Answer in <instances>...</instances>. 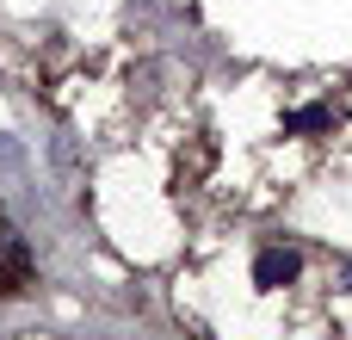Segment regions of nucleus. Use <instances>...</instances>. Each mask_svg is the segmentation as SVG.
I'll return each mask as SVG.
<instances>
[{"instance_id": "obj_2", "label": "nucleus", "mask_w": 352, "mask_h": 340, "mask_svg": "<svg viewBox=\"0 0 352 340\" xmlns=\"http://www.w3.org/2000/svg\"><path fill=\"white\" fill-rule=\"evenodd\" d=\"M334 124V111L328 105H303V111H291L285 118V136H309V130H328Z\"/></svg>"}, {"instance_id": "obj_3", "label": "nucleus", "mask_w": 352, "mask_h": 340, "mask_svg": "<svg viewBox=\"0 0 352 340\" xmlns=\"http://www.w3.org/2000/svg\"><path fill=\"white\" fill-rule=\"evenodd\" d=\"M346 291H352V266H346Z\"/></svg>"}, {"instance_id": "obj_1", "label": "nucleus", "mask_w": 352, "mask_h": 340, "mask_svg": "<svg viewBox=\"0 0 352 340\" xmlns=\"http://www.w3.org/2000/svg\"><path fill=\"white\" fill-rule=\"evenodd\" d=\"M297 279H303V254L297 248H260V260H254V285L260 291H285Z\"/></svg>"}]
</instances>
